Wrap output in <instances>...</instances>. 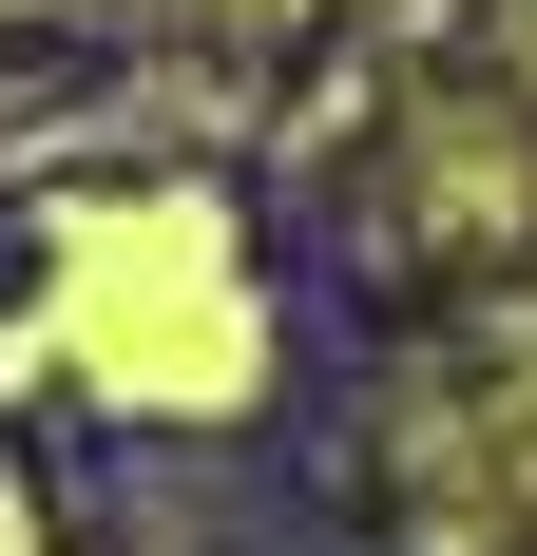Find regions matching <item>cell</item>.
<instances>
[{"instance_id": "obj_1", "label": "cell", "mask_w": 537, "mask_h": 556, "mask_svg": "<svg viewBox=\"0 0 537 556\" xmlns=\"http://www.w3.org/2000/svg\"><path fill=\"white\" fill-rule=\"evenodd\" d=\"M58 345H77L97 384H135V403H250V365H268L250 250H230L192 192L97 212L77 250H58Z\"/></svg>"}]
</instances>
